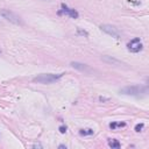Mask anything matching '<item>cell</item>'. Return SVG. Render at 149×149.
<instances>
[{
    "instance_id": "obj_14",
    "label": "cell",
    "mask_w": 149,
    "mask_h": 149,
    "mask_svg": "<svg viewBox=\"0 0 149 149\" xmlns=\"http://www.w3.org/2000/svg\"><path fill=\"white\" fill-rule=\"evenodd\" d=\"M128 3L132 4V5H140L141 4L140 1H133V0H128Z\"/></svg>"
},
{
    "instance_id": "obj_8",
    "label": "cell",
    "mask_w": 149,
    "mask_h": 149,
    "mask_svg": "<svg viewBox=\"0 0 149 149\" xmlns=\"http://www.w3.org/2000/svg\"><path fill=\"white\" fill-rule=\"evenodd\" d=\"M101 59H103L105 63L112 64V65H121V64H122L120 61H119V59H116V58H114V57H111V56H103Z\"/></svg>"
},
{
    "instance_id": "obj_10",
    "label": "cell",
    "mask_w": 149,
    "mask_h": 149,
    "mask_svg": "<svg viewBox=\"0 0 149 149\" xmlns=\"http://www.w3.org/2000/svg\"><path fill=\"white\" fill-rule=\"evenodd\" d=\"M108 146L112 148V149H116V148H120V142H119L118 140L115 139H110L108 140Z\"/></svg>"
},
{
    "instance_id": "obj_6",
    "label": "cell",
    "mask_w": 149,
    "mask_h": 149,
    "mask_svg": "<svg viewBox=\"0 0 149 149\" xmlns=\"http://www.w3.org/2000/svg\"><path fill=\"white\" fill-rule=\"evenodd\" d=\"M61 12L59 13H64L65 15H68V16H70V18H72V19H77L78 16H79V14H78V12L76 11V10H73V8H69L65 4H62L61 5Z\"/></svg>"
},
{
    "instance_id": "obj_9",
    "label": "cell",
    "mask_w": 149,
    "mask_h": 149,
    "mask_svg": "<svg viewBox=\"0 0 149 149\" xmlns=\"http://www.w3.org/2000/svg\"><path fill=\"white\" fill-rule=\"evenodd\" d=\"M79 134L82 136H91V135L95 134V131L92 128H83V129L79 131Z\"/></svg>"
},
{
    "instance_id": "obj_12",
    "label": "cell",
    "mask_w": 149,
    "mask_h": 149,
    "mask_svg": "<svg viewBox=\"0 0 149 149\" xmlns=\"http://www.w3.org/2000/svg\"><path fill=\"white\" fill-rule=\"evenodd\" d=\"M143 127H144V125H143V124H137V125L135 126V132H137V133H139V132H141V131L143 129Z\"/></svg>"
},
{
    "instance_id": "obj_5",
    "label": "cell",
    "mask_w": 149,
    "mask_h": 149,
    "mask_svg": "<svg viewBox=\"0 0 149 149\" xmlns=\"http://www.w3.org/2000/svg\"><path fill=\"white\" fill-rule=\"evenodd\" d=\"M127 49L131 51V52H140L142 49H143V44H142V41L140 40V37H135L133 40H131L128 43H127Z\"/></svg>"
},
{
    "instance_id": "obj_7",
    "label": "cell",
    "mask_w": 149,
    "mask_h": 149,
    "mask_svg": "<svg viewBox=\"0 0 149 149\" xmlns=\"http://www.w3.org/2000/svg\"><path fill=\"white\" fill-rule=\"evenodd\" d=\"M71 67H72V68H75V69H77V70H79V71H82V72H86V73L91 72V69L88 68L86 64H83V63L72 62V63H71Z\"/></svg>"
},
{
    "instance_id": "obj_2",
    "label": "cell",
    "mask_w": 149,
    "mask_h": 149,
    "mask_svg": "<svg viewBox=\"0 0 149 149\" xmlns=\"http://www.w3.org/2000/svg\"><path fill=\"white\" fill-rule=\"evenodd\" d=\"M0 16H3L4 19H6L7 21H10L11 23H14L16 26H22L23 24V21L21 20V18L15 14L14 12L10 11V10H0Z\"/></svg>"
},
{
    "instance_id": "obj_13",
    "label": "cell",
    "mask_w": 149,
    "mask_h": 149,
    "mask_svg": "<svg viewBox=\"0 0 149 149\" xmlns=\"http://www.w3.org/2000/svg\"><path fill=\"white\" fill-rule=\"evenodd\" d=\"M59 132H61L62 134H64L67 132V126H61L59 127Z\"/></svg>"
},
{
    "instance_id": "obj_4",
    "label": "cell",
    "mask_w": 149,
    "mask_h": 149,
    "mask_svg": "<svg viewBox=\"0 0 149 149\" xmlns=\"http://www.w3.org/2000/svg\"><path fill=\"white\" fill-rule=\"evenodd\" d=\"M100 29L104 32V33H106V34H108L110 36H112V37H114V39H120V32H119V29L116 28V27H114V26H112V24H101L100 26Z\"/></svg>"
},
{
    "instance_id": "obj_11",
    "label": "cell",
    "mask_w": 149,
    "mask_h": 149,
    "mask_svg": "<svg viewBox=\"0 0 149 149\" xmlns=\"http://www.w3.org/2000/svg\"><path fill=\"white\" fill-rule=\"evenodd\" d=\"M126 126V124L125 122H119V124H116V122H112L111 125H110V128L111 129H115L116 127H125Z\"/></svg>"
},
{
    "instance_id": "obj_16",
    "label": "cell",
    "mask_w": 149,
    "mask_h": 149,
    "mask_svg": "<svg viewBox=\"0 0 149 149\" xmlns=\"http://www.w3.org/2000/svg\"><path fill=\"white\" fill-rule=\"evenodd\" d=\"M78 33H79V34H82V35H85V36H87V33H86L85 31L83 32V31H80V29H78Z\"/></svg>"
},
{
    "instance_id": "obj_15",
    "label": "cell",
    "mask_w": 149,
    "mask_h": 149,
    "mask_svg": "<svg viewBox=\"0 0 149 149\" xmlns=\"http://www.w3.org/2000/svg\"><path fill=\"white\" fill-rule=\"evenodd\" d=\"M110 100V98H105V97H99V101H108Z\"/></svg>"
},
{
    "instance_id": "obj_1",
    "label": "cell",
    "mask_w": 149,
    "mask_h": 149,
    "mask_svg": "<svg viewBox=\"0 0 149 149\" xmlns=\"http://www.w3.org/2000/svg\"><path fill=\"white\" fill-rule=\"evenodd\" d=\"M63 75L64 73H57V75H55V73H42V75L35 77L33 80L35 83H40V84H51V83L58 80L59 78H62Z\"/></svg>"
},
{
    "instance_id": "obj_19",
    "label": "cell",
    "mask_w": 149,
    "mask_h": 149,
    "mask_svg": "<svg viewBox=\"0 0 149 149\" xmlns=\"http://www.w3.org/2000/svg\"><path fill=\"white\" fill-rule=\"evenodd\" d=\"M0 54H1V49H0Z\"/></svg>"
},
{
    "instance_id": "obj_3",
    "label": "cell",
    "mask_w": 149,
    "mask_h": 149,
    "mask_svg": "<svg viewBox=\"0 0 149 149\" xmlns=\"http://www.w3.org/2000/svg\"><path fill=\"white\" fill-rule=\"evenodd\" d=\"M147 92L146 86H137V85H132V86H126L120 90V93L127 95V96H139L141 93Z\"/></svg>"
},
{
    "instance_id": "obj_17",
    "label": "cell",
    "mask_w": 149,
    "mask_h": 149,
    "mask_svg": "<svg viewBox=\"0 0 149 149\" xmlns=\"http://www.w3.org/2000/svg\"><path fill=\"white\" fill-rule=\"evenodd\" d=\"M33 148H42V146L40 143H35V144H33Z\"/></svg>"
},
{
    "instance_id": "obj_18",
    "label": "cell",
    "mask_w": 149,
    "mask_h": 149,
    "mask_svg": "<svg viewBox=\"0 0 149 149\" xmlns=\"http://www.w3.org/2000/svg\"><path fill=\"white\" fill-rule=\"evenodd\" d=\"M58 148H59V149H67V146H65V144H59Z\"/></svg>"
}]
</instances>
